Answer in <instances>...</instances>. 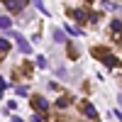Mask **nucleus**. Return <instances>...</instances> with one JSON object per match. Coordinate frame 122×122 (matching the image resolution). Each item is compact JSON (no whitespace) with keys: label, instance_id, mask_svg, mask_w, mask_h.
<instances>
[{"label":"nucleus","instance_id":"f257e3e1","mask_svg":"<svg viewBox=\"0 0 122 122\" xmlns=\"http://www.w3.org/2000/svg\"><path fill=\"white\" fill-rule=\"evenodd\" d=\"M93 56H95V59H100L107 68H117V64H120L117 56H115V54H110L105 46H95V49H93Z\"/></svg>","mask_w":122,"mask_h":122},{"label":"nucleus","instance_id":"f03ea898","mask_svg":"<svg viewBox=\"0 0 122 122\" xmlns=\"http://www.w3.org/2000/svg\"><path fill=\"white\" fill-rule=\"evenodd\" d=\"M32 110H37V112L46 115V110H49V103H46V98H42V95H34V98H32Z\"/></svg>","mask_w":122,"mask_h":122},{"label":"nucleus","instance_id":"7ed1b4c3","mask_svg":"<svg viewBox=\"0 0 122 122\" xmlns=\"http://www.w3.org/2000/svg\"><path fill=\"white\" fill-rule=\"evenodd\" d=\"M25 3H27V0H5V5H7L10 12H22Z\"/></svg>","mask_w":122,"mask_h":122},{"label":"nucleus","instance_id":"20e7f679","mask_svg":"<svg viewBox=\"0 0 122 122\" xmlns=\"http://www.w3.org/2000/svg\"><path fill=\"white\" fill-rule=\"evenodd\" d=\"M15 42H17V46H20V51H25V54L32 51V49H29V44H27V39H25L22 34H15Z\"/></svg>","mask_w":122,"mask_h":122},{"label":"nucleus","instance_id":"39448f33","mask_svg":"<svg viewBox=\"0 0 122 122\" xmlns=\"http://www.w3.org/2000/svg\"><path fill=\"white\" fill-rule=\"evenodd\" d=\"M83 112H86V115H88L90 120H93V122L98 120V110H95L93 105H90V103H83Z\"/></svg>","mask_w":122,"mask_h":122},{"label":"nucleus","instance_id":"423d86ee","mask_svg":"<svg viewBox=\"0 0 122 122\" xmlns=\"http://www.w3.org/2000/svg\"><path fill=\"white\" fill-rule=\"evenodd\" d=\"M71 17H73V20H78V22H83V20H88L90 15L86 12V10H81V7H78V10H71Z\"/></svg>","mask_w":122,"mask_h":122},{"label":"nucleus","instance_id":"0eeeda50","mask_svg":"<svg viewBox=\"0 0 122 122\" xmlns=\"http://www.w3.org/2000/svg\"><path fill=\"white\" fill-rule=\"evenodd\" d=\"M7 51H10V42H7V39H0V61L5 59Z\"/></svg>","mask_w":122,"mask_h":122},{"label":"nucleus","instance_id":"6e6552de","mask_svg":"<svg viewBox=\"0 0 122 122\" xmlns=\"http://www.w3.org/2000/svg\"><path fill=\"white\" fill-rule=\"evenodd\" d=\"M10 27H12V20L7 15H0V29H10Z\"/></svg>","mask_w":122,"mask_h":122},{"label":"nucleus","instance_id":"1a4fd4ad","mask_svg":"<svg viewBox=\"0 0 122 122\" xmlns=\"http://www.w3.org/2000/svg\"><path fill=\"white\" fill-rule=\"evenodd\" d=\"M71 103H73V100H71V98H68V95H61V98H59V100H56V107H68V105H71Z\"/></svg>","mask_w":122,"mask_h":122},{"label":"nucleus","instance_id":"9d476101","mask_svg":"<svg viewBox=\"0 0 122 122\" xmlns=\"http://www.w3.org/2000/svg\"><path fill=\"white\" fill-rule=\"evenodd\" d=\"M54 42H56V44H64V42H66V34L61 32V29H54Z\"/></svg>","mask_w":122,"mask_h":122},{"label":"nucleus","instance_id":"9b49d317","mask_svg":"<svg viewBox=\"0 0 122 122\" xmlns=\"http://www.w3.org/2000/svg\"><path fill=\"white\" fill-rule=\"evenodd\" d=\"M46 120V115H42V112H34L32 110V122H44Z\"/></svg>","mask_w":122,"mask_h":122},{"label":"nucleus","instance_id":"f8f14e48","mask_svg":"<svg viewBox=\"0 0 122 122\" xmlns=\"http://www.w3.org/2000/svg\"><path fill=\"white\" fill-rule=\"evenodd\" d=\"M66 32H68V34H73V37H78V34H81V29L73 27V25H66Z\"/></svg>","mask_w":122,"mask_h":122},{"label":"nucleus","instance_id":"ddd939ff","mask_svg":"<svg viewBox=\"0 0 122 122\" xmlns=\"http://www.w3.org/2000/svg\"><path fill=\"white\" fill-rule=\"evenodd\" d=\"M68 56H71V59H78V46L68 44Z\"/></svg>","mask_w":122,"mask_h":122},{"label":"nucleus","instance_id":"4468645a","mask_svg":"<svg viewBox=\"0 0 122 122\" xmlns=\"http://www.w3.org/2000/svg\"><path fill=\"white\" fill-rule=\"evenodd\" d=\"M32 3H34V5L39 7V10H42V12H44V15H49V10L44 7V3H42V0H32Z\"/></svg>","mask_w":122,"mask_h":122},{"label":"nucleus","instance_id":"2eb2a0df","mask_svg":"<svg viewBox=\"0 0 122 122\" xmlns=\"http://www.w3.org/2000/svg\"><path fill=\"white\" fill-rule=\"evenodd\" d=\"M37 66H39V68H46V59H44V56H37Z\"/></svg>","mask_w":122,"mask_h":122},{"label":"nucleus","instance_id":"dca6fc26","mask_svg":"<svg viewBox=\"0 0 122 122\" xmlns=\"http://www.w3.org/2000/svg\"><path fill=\"white\" fill-rule=\"evenodd\" d=\"M15 93H17V95H27V86H17Z\"/></svg>","mask_w":122,"mask_h":122},{"label":"nucleus","instance_id":"f3484780","mask_svg":"<svg viewBox=\"0 0 122 122\" xmlns=\"http://www.w3.org/2000/svg\"><path fill=\"white\" fill-rule=\"evenodd\" d=\"M112 32H120V20H112Z\"/></svg>","mask_w":122,"mask_h":122},{"label":"nucleus","instance_id":"a211bd4d","mask_svg":"<svg viewBox=\"0 0 122 122\" xmlns=\"http://www.w3.org/2000/svg\"><path fill=\"white\" fill-rule=\"evenodd\" d=\"M5 88H7V81H5V78H0V90H5Z\"/></svg>","mask_w":122,"mask_h":122},{"label":"nucleus","instance_id":"6ab92c4d","mask_svg":"<svg viewBox=\"0 0 122 122\" xmlns=\"http://www.w3.org/2000/svg\"><path fill=\"white\" fill-rule=\"evenodd\" d=\"M12 122H25V120H20V117H12Z\"/></svg>","mask_w":122,"mask_h":122}]
</instances>
